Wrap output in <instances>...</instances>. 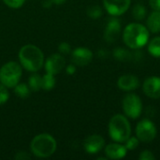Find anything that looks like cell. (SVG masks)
<instances>
[{"label":"cell","instance_id":"6da1fadb","mask_svg":"<svg viewBox=\"0 0 160 160\" xmlns=\"http://www.w3.org/2000/svg\"><path fill=\"white\" fill-rule=\"evenodd\" d=\"M150 32L140 22L128 23L123 32V41L130 50L142 49L149 41Z\"/></svg>","mask_w":160,"mask_h":160},{"label":"cell","instance_id":"7a4b0ae2","mask_svg":"<svg viewBox=\"0 0 160 160\" xmlns=\"http://www.w3.org/2000/svg\"><path fill=\"white\" fill-rule=\"evenodd\" d=\"M22 66L28 71L36 72L41 68L44 62L42 52L34 45H25L19 52Z\"/></svg>","mask_w":160,"mask_h":160},{"label":"cell","instance_id":"3957f363","mask_svg":"<svg viewBox=\"0 0 160 160\" xmlns=\"http://www.w3.org/2000/svg\"><path fill=\"white\" fill-rule=\"evenodd\" d=\"M109 135L113 142H125L131 136V126L127 116L117 113L109 122Z\"/></svg>","mask_w":160,"mask_h":160},{"label":"cell","instance_id":"277c9868","mask_svg":"<svg viewBox=\"0 0 160 160\" xmlns=\"http://www.w3.org/2000/svg\"><path fill=\"white\" fill-rule=\"evenodd\" d=\"M31 150L36 157L48 158L55 152L56 142L49 134H40L32 140Z\"/></svg>","mask_w":160,"mask_h":160},{"label":"cell","instance_id":"5b68a950","mask_svg":"<svg viewBox=\"0 0 160 160\" xmlns=\"http://www.w3.org/2000/svg\"><path fill=\"white\" fill-rule=\"evenodd\" d=\"M22 76V68L16 62H8L0 69V82L6 87L11 88L18 84Z\"/></svg>","mask_w":160,"mask_h":160},{"label":"cell","instance_id":"8992f818","mask_svg":"<svg viewBox=\"0 0 160 160\" xmlns=\"http://www.w3.org/2000/svg\"><path fill=\"white\" fill-rule=\"evenodd\" d=\"M122 109L127 117L138 119L142 115L143 109L141 98L133 93L126 95L122 101Z\"/></svg>","mask_w":160,"mask_h":160},{"label":"cell","instance_id":"52a82bcc","mask_svg":"<svg viewBox=\"0 0 160 160\" xmlns=\"http://www.w3.org/2000/svg\"><path fill=\"white\" fill-rule=\"evenodd\" d=\"M136 137L140 142H151L157 137V127L156 125L148 118L141 120L136 126Z\"/></svg>","mask_w":160,"mask_h":160},{"label":"cell","instance_id":"ba28073f","mask_svg":"<svg viewBox=\"0 0 160 160\" xmlns=\"http://www.w3.org/2000/svg\"><path fill=\"white\" fill-rule=\"evenodd\" d=\"M131 4V0H103L107 12L112 16H121L126 13Z\"/></svg>","mask_w":160,"mask_h":160},{"label":"cell","instance_id":"9c48e42d","mask_svg":"<svg viewBox=\"0 0 160 160\" xmlns=\"http://www.w3.org/2000/svg\"><path fill=\"white\" fill-rule=\"evenodd\" d=\"M122 30L121 22L115 16L110 18L104 30V38L108 43H113L120 36Z\"/></svg>","mask_w":160,"mask_h":160},{"label":"cell","instance_id":"30bf717a","mask_svg":"<svg viewBox=\"0 0 160 160\" xmlns=\"http://www.w3.org/2000/svg\"><path fill=\"white\" fill-rule=\"evenodd\" d=\"M142 91L150 98H160V77L151 76L148 77L142 84Z\"/></svg>","mask_w":160,"mask_h":160},{"label":"cell","instance_id":"8fae6325","mask_svg":"<svg viewBox=\"0 0 160 160\" xmlns=\"http://www.w3.org/2000/svg\"><path fill=\"white\" fill-rule=\"evenodd\" d=\"M72 62L79 67L87 66L93 59V52L88 48L79 47L72 52Z\"/></svg>","mask_w":160,"mask_h":160},{"label":"cell","instance_id":"7c38bea8","mask_svg":"<svg viewBox=\"0 0 160 160\" xmlns=\"http://www.w3.org/2000/svg\"><path fill=\"white\" fill-rule=\"evenodd\" d=\"M105 145V141L102 136L94 134L89 137H87L83 142L84 150L91 155L97 154L100 152Z\"/></svg>","mask_w":160,"mask_h":160},{"label":"cell","instance_id":"4fadbf2b","mask_svg":"<svg viewBox=\"0 0 160 160\" xmlns=\"http://www.w3.org/2000/svg\"><path fill=\"white\" fill-rule=\"evenodd\" d=\"M117 86L120 90L125 92H131L139 88L140 80L136 75L125 74L119 77L117 81Z\"/></svg>","mask_w":160,"mask_h":160},{"label":"cell","instance_id":"5bb4252c","mask_svg":"<svg viewBox=\"0 0 160 160\" xmlns=\"http://www.w3.org/2000/svg\"><path fill=\"white\" fill-rule=\"evenodd\" d=\"M65 64H66L65 58L62 55L55 53V54L51 55L46 60L45 68H46L48 73L55 75V74H58L59 72L62 71V69L65 67Z\"/></svg>","mask_w":160,"mask_h":160},{"label":"cell","instance_id":"9a60e30c","mask_svg":"<svg viewBox=\"0 0 160 160\" xmlns=\"http://www.w3.org/2000/svg\"><path fill=\"white\" fill-rule=\"evenodd\" d=\"M128 154V149L121 142H114L110 143L105 147V155L109 159H122L126 158Z\"/></svg>","mask_w":160,"mask_h":160},{"label":"cell","instance_id":"2e32d148","mask_svg":"<svg viewBox=\"0 0 160 160\" xmlns=\"http://www.w3.org/2000/svg\"><path fill=\"white\" fill-rule=\"evenodd\" d=\"M146 27L149 32L160 33V10H153L146 20Z\"/></svg>","mask_w":160,"mask_h":160},{"label":"cell","instance_id":"e0dca14e","mask_svg":"<svg viewBox=\"0 0 160 160\" xmlns=\"http://www.w3.org/2000/svg\"><path fill=\"white\" fill-rule=\"evenodd\" d=\"M148 52L155 58H160V37H155L147 43Z\"/></svg>","mask_w":160,"mask_h":160},{"label":"cell","instance_id":"ac0fdd59","mask_svg":"<svg viewBox=\"0 0 160 160\" xmlns=\"http://www.w3.org/2000/svg\"><path fill=\"white\" fill-rule=\"evenodd\" d=\"M112 55H113V57L116 60L122 61V62H126V61H130L131 52L127 50L124 47H117V48H115L113 50Z\"/></svg>","mask_w":160,"mask_h":160},{"label":"cell","instance_id":"d6986e66","mask_svg":"<svg viewBox=\"0 0 160 160\" xmlns=\"http://www.w3.org/2000/svg\"><path fill=\"white\" fill-rule=\"evenodd\" d=\"M147 14V8L142 4H136L132 8V15L136 21H142Z\"/></svg>","mask_w":160,"mask_h":160},{"label":"cell","instance_id":"ffe728a7","mask_svg":"<svg viewBox=\"0 0 160 160\" xmlns=\"http://www.w3.org/2000/svg\"><path fill=\"white\" fill-rule=\"evenodd\" d=\"M55 85V79L53 78L52 74L47 73L42 77L41 81V88L44 90H51Z\"/></svg>","mask_w":160,"mask_h":160},{"label":"cell","instance_id":"44dd1931","mask_svg":"<svg viewBox=\"0 0 160 160\" xmlns=\"http://www.w3.org/2000/svg\"><path fill=\"white\" fill-rule=\"evenodd\" d=\"M41 81H42V78L38 74L32 75L29 78V81H28L29 87L33 91H38L41 88Z\"/></svg>","mask_w":160,"mask_h":160},{"label":"cell","instance_id":"7402d4cb","mask_svg":"<svg viewBox=\"0 0 160 160\" xmlns=\"http://www.w3.org/2000/svg\"><path fill=\"white\" fill-rule=\"evenodd\" d=\"M14 93L20 98H27L29 96V88L25 83L16 84L15 89H14Z\"/></svg>","mask_w":160,"mask_h":160},{"label":"cell","instance_id":"603a6c76","mask_svg":"<svg viewBox=\"0 0 160 160\" xmlns=\"http://www.w3.org/2000/svg\"><path fill=\"white\" fill-rule=\"evenodd\" d=\"M87 15L91 18V19H98L101 17L102 15V9L99 6H91L88 9H87Z\"/></svg>","mask_w":160,"mask_h":160},{"label":"cell","instance_id":"cb8c5ba5","mask_svg":"<svg viewBox=\"0 0 160 160\" xmlns=\"http://www.w3.org/2000/svg\"><path fill=\"white\" fill-rule=\"evenodd\" d=\"M126 148L128 149V151H133V150H136L139 145H140V141L137 137H129L126 142Z\"/></svg>","mask_w":160,"mask_h":160},{"label":"cell","instance_id":"d4e9b609","mask_svg":"<svg viewBox=\"0 0 160 160\" xmlns=\"http://www.w3.org/2000/svg\"><path fill=\"white\" fill-rule=\"evenodd\" d=\"M8 92L7 90V87L5 85H0V105L4 104L7 102V100L8 99Z\"/></svg>","mask_w":160,"mask_h":160},{"label":"cell","instance_id":"484cf974","mask_svg":"<svg viewBox=\"0 0 160 160\" xmlns=\"http://www.w3.org/2000/svg\"><path fill=\"white\" fill-rule=\"evenodd\" d=\"M139 159L140 160H155L156 159V157L155 155L153 154L152 151L150 150H144L142 151L140 156H139Z\"/></svg>","mask_w":160,"mask_h":160},{"label":"cell","instance_id":"4316f807","mask_svg":"<svg viewBox=\"0 0 160 160\" xmlns=\"http://www.w3.org/2000/svg\"><path fill=\"white\" fill-rule=\"evenodd\" d=\"M3 1L7 6L13 8H21L24 3V0H3Z\"/></svg>","mask_w":160,"mask_h":160},{"label":"cell","instance_id":"83f0119b","mask_svg":"<svg viewBox=\"0 0 160 160\" xmlns=\"http://www.w3.org/2000/svg\"><path fill=\"white\" fill-rule=\"evenodd\" d=\"M59 51L63 53H68L70 52V45L66 42H63L59 45Z\"/></svg>","mask_w":160,"mask_h":160},{"label":"cell","instance_id":"f1b7e54d","mask_svg":"<svg viewBox=\"0 0 160 160\" xmlns=\"http://www.w3.org/2000/svg\"><path fill=\"white\" fill-rule=\"evenodd\" d=\"M149 5L153 10H160V0H149Z\"/></svg>","mask_w":160,"mask_h":160},{"label":"cell","instance_id":"f546056e","mask_svg":"<svg viewBox=\"0 0 160 160\" xmlns=\"http://www.w3.org/2000/svg\"><path fill=\"white\" fill-rule=\"evenodd\" d=\"M20 154L22 155V152H20ZM20 154L18 153V155H20ZM16 158H17V159H28V158H30V157L27 156V155L25 154V152H22V157L16 156Z\"/></svg>","mask_w":160,"mask_h":160},{"label":"cell","instance_id":"4dcf8cb0","mask_svg":"<svg viewBox=\"0 0 160 160\" xmlns=\"http://www.w3.org/2000/svg\"><path fill=\"white\" fill-rule=\"evenodd\" d=\"M75 67L74 66H68V68H67V72L69 73V74H73L75 72Z\"/></svg>","mask_w":160,"mask_h":160},{"label":"cell","instance_id":"1f68e13d","mask_svg":"<svg viewBox=\"0 0 160 160\" xmlns=\"http://www.w3.org/2000/svg\"><path fill=\"white\" fill-rule=\"evenodd\" d=\"M52 2H53V3H55L56 5H61V4L65 3V2H66V0H52Z\"/></svg>","mask_w":160,"mask_h":160}]
</instances>
